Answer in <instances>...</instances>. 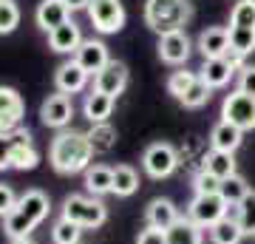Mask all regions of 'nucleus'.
<instances>
[{"instance_id":"nucleus-1","label":"nucleus","mask_w":255,"mask_h":244,"mask_svg":"<svg viewBox=\"0 0 255 244\" xmlns=\"http://www.w3.org/2000/svg\"><path fill=\"white\" fill-rule=\"evenodd\" d=\"M48 159H51V168L60 176L85 173L91 168V159H94V148H91L88 134H82V131H60L51 139Z\"/></svg>"},{"instance_id":"nucleus-2","label":"nucleus","mask_w":255,"mask_h":244,"mask_svg":"<svg viewBox=\"0 0 255 244\" xmlns=\"http://www.w3.org/2000/svg\"><path fill=\"white\" fill-rule=\"evenodd\" d=\"M193 14L190 0H145V26L156 34L182 31Z\"/></svg>"},{"instance_id":"nucleus-3","label":"nucleus","mask_w":255,"mask_h":244,"mask_svg":"<svg viewBox=\"0 0 255 244\" xmlns=\"http://www.w3.org/2000/svg\"><path fill=\"white\" fill-rule=\"evenodd\" d=\"M63 219L74 222L82 230H97L108 222V208L102 205L97 196H80V193H71L68 199L63 202Z\"/></svg>"},{"instance_id":"nucleus-4","label":"nucleus","mask_w":255,"mask_h":244,"mask_svg":"<svg viewBox=\"0 0 255 244\" xmlns=\"http://www.w3.org/2000/svg\"><path fill=\"white\" fill-rule=\"evenodd\" d=\"M221 119L236 125L238 131H253L255 128V97L244 91H230L221 102Z\"/></svg>"},{"instance_id":"nucleus-5","label":"nucleus","mask_w":255,"mask_h":244,"mask_svg":"<svg viewBox=\"0 0 255 244\" xmlns=\"http://www.w3.org/2000/svg\"><path fill=\"white\" fill-rule=\"evenodd\" d=\"M142 168H145V173L150 179H167L179 168V154H176L173 145L153 142V145H147L145 154H142Z\"/></svg>"},{"instance_id":"nucleus-6","label":"nucleus","mask_w":255,"mask_h":244,"mask_svg":"<svg viewBox=\"0 0 255 244\" xmlns=\"http://www.w3.org/2000/svg\"><path fill=\"white\" fill-rule=\"evenodd\" d=\"M227 202L221 199V193H196V199L190 202V208H187V219H190L193 225H199L201 230L204 227H213L216 222L227 216Z\"/></svg>"},{"instance_id":"nucleus-7","label":"nucleus","mask_w":255,"mask_h":244,"mask_svg":"<svg viewBox=\"0 0 255 244\" xmlns=\"http://www.w3.org/2000/svg\"><path fill=\"white\" fill-rule=\"evenodd\" d=\"M88 17L100 34H117L125 26V6L119 0H91Z\"/></svg>"},{"instance_id":"nucleus-8","label":"nucleus","mask_w":255,"mask_h":244,"mask_svg":"<svg viewBox=\"0 0 255 244\" xmlns=\"http://www.w3.org/2000/svg\"><path fill=\"white\" fill-rule=\"evenodd\" d=\"M71 117H74V102L68 94H48L43 105H40V122L46 128H54V131H65L71 125Z\"/></svg>"},{"instance_id":"nucleus-9","label":"nucleus","mask_w":255,"mask_h":244,"mask_svg":"<svg viewBox=\"0 0 255 244\" xmlns=\"http://www.w3.org/2000/svg\"><path fill=\"white\" fill-rule=\"evenodd\" d=\"M40 165V154L34 148L31 131L28 128H14L11 131V168L14 171H34Z\"/></svg>"},{"instance_id":"nucleus-10","label":"nucleus","mask_w":255,"mask_h":244,"mask_svg":"<svg viewBox=\"0 0 255 244\" xmlns=\"http://www.w3.org/2000/svg\"><path fill=\"white\" fill-rule=\"evenodd\" d=\"M23 114H26V102L20 97V91L11 85H0V134L20 128Z\"/></svg>"},{"instance_id":"nucleus-11","label":"nucleus","mask_w":255,"mask_h":244,"mask_svg":"<svg viewBox=\"0 0 255 244\" xmlns=\"http://www.w3.org/2000/svg\"><path fill=\"white\" fill-rule=\"evenodd\" d=\"M159 57H162V63L167 65H184L187 60H190L193 54V43L190 37H187V31H170V34H162L159 37Z\"/></svg>"},{"instance_id":"nucleus-12","label":"nucleus","mask_w":255,"mask_h":244,"mask_svg":"<svg viewBox=\"0 0 255 244\" xmlns=\"http://www.w3.org/2000/svg\"><path fill=\"white\" fill-rule=\"evenodd\" d=\"M88 77L91 74L85 71L77 60H65V63L57 65V71H54V85L60 94H80L85 85H88Z\"/></svg>"},{"instance_id":"nucleus-13","label":"nucleus","mask_w":255,"mask_h":244,"mask_svg":"<svg viewBox=\"0 0 255 244\" xmlns=\"http://www.w3.org/2000/svg\"><path fill=\"white\" fill-rule=\"evenodd\" d=\"M125 85H128V65L119 63V60H111L100 74H94V91H102L114 100L125 91Z\"/></svg>"},{"instance_id":"nucleus-14","label":"nucleus","mask_w":255,"mask_h":244,"mask_svg":"<svg viewBox=\"0 0 255 244\" xmlns=\"http://www.w3.org/2000/svg\"><path fill=\"white\" fill-rule=\"evenodd\" d=\"M196 48L201 51L204 60H219L230 54V28L224 26H210L204 28L196 40Z\"/></svg>"},{"instance_id":"nucleus-15","label":"nucleus","mask_w":255,"mask_h":244,"mask_svg":"<svg viewBox=\"0 0 255 244\" xmlns=\"http://www.w3.org/2000/svg\"><path fill=\"white\" fill-rule=\"evenodd\" d=\"M71 20V9L65 6V0H40L37 3V11H34V23L46 34H51L54 28H60L63 23Z\"/></svg>"},{"instance_id":"nucleus-16","label":"nucleus","mask_w":255,"mask_h":244,"mask_svg":"<svg viewBox=\"0 0 255 244\" xmlns=\"http://www.w3.org/2000/svg\"><path fill=\"white\" fill-rule=\"evenodd\" d=\"M74 60L85 68V71L91 74H100L105 65L111 63V57H108V45L102 43V40H82V45L77 48V54H74Z\"/></svg>"},{"instance_id":"nucleus-17","label":"nucleus","mask_w":255,"mask_h":244,"mask_svg":"<svg viewBox=\"0 0 255 244\" xmlns=\"http://www.w3.org/2000/svg\"><path fill=\"white\" fill-rule=\"evenodd\" d=\"M238 71V65L227 57H219V60H204V65L199 68V77L207 82L210 88H224L230 80H233V74Z\"/></svg>"},{"instance_id":"nucleus-18","label":"nucleus","mask_w":255,"mask_h":244,"mask_svg":"<svg viewBox=\"0 0 255 244\" xmlns=\"http://www.w3.org/2000/svg\"><path fill=\"white\" fill-rule=\"evenodd\" d=\"M48 45H51V51H57V54H77V48L82 45L80 26H77L74 20L63 23L60 28H54V31L48 34Z\"/></svg>"},{"instance_id":"nucleus-19","label":"nucleus","mask_w":255,"mask_h":244,"mask_svg":"<svg viewBox=\"0 0 255 244\" xmlns=\"http://www.w3.org/2000/svg\"><path fill=\"white\" fill-rule=\"evenodd\" d=\"M17 210L23 213V216L31 222V225H40L43 219L48 216V210H51V202H48V196L43 193V190H26L23 196L17 199Z\"/></svg>"},{"instance_id":"nucleus-20","label":"nucleus","mask_w":255,"mask_h":244,"mask_svg":"<svg viewBox=\"0 0 255 244\" xmlns=\"http://www.w3.org/2000/svg\"><path fill=\"white\" fill-rule=\"evenodd\" d=\"M145 219H147V227H159V230H170V227L179 222V210L170 199H153L145 210Z\"/></svg>"},{"instance_id":"nucleus-21","label":"nucleus","mask_w":255,"mask_h":244,"mask_svg":"<svg viewBox=\"0 0 255 244\" xmlns=\"http://www.w3.org/2000/svg\"><path fill=\"white\" fill-rule=\"evenodd\" d=\"M241 134L244 131H238L236 125H230V122H216L213 131H210V151H224V154H236L238 145H241Z\"/></svg>"},{"instance_id":"nucleus-22","label":"nucleus","mask_w":255,"mask_h":244,"mask_svg":"<svg viewBox=\"0 0 255 244\" xmlns=\"http://www.w3.org/2000/svg\"><path fill=\"white\" fill-rule=\"evenodd\" d=\"M114 97L108 94H102V91H91V94H85V102H82V114L91 119V125L97 122H108V117L114 114Z\"/></svg>"},{"instance_id":"nucleus-23","label":"nucleus","mask_w":255,"mask_h":244,"mask_svg":"<svg viewBox=\"0 0 255 244\" xmlns=\"http://www.w3.org/2000/svg\"><path fill=\"white\" fill-rule=\"evenodd\" d=\"M85 190L91 196H105V193H114V168L108 165H91L85 171Z\"/></svg>"},{"instance_id":"nucleus-24","label":"nucleus","mask_w":255,"mask_h":244,"mask_svg":"<svg viewBox=\"0 0 255 244\" xmlns=\"http://www.w3.org/2000/svg\"><path fill=\"white\" fill-rule=\"evenodd\" d=\"M201 168L207 173H213V176H219L221 182L230 179V176H236V159H233V154H224V151H210V154H204Z\"/></svg>"},{"instance_id":"nucleus-25","label":"nucleus","mask_w":255,"mask_h":244,"mask_svg":"<svg viewBox=\"0 0 255 244\" xmlns=\"http://www.w3.org/2000/svg\"><path fill=\"white\" fill-rule=\"evenodd\" d=\"M164 236H167V244H201L204 242L201 239V227L193 225L187 216H182L170 230H164Z\"/></svg>"},{"instance_id":"nucleus-26","label":"nucleus","mask_w":255,"mask_h":244,"mask_svg":"<svg viewBox=\"0 0 255 244\" xmlns=\"http://www.w3.org/2000/svg\"><path fill=\"white\" fill-rule=\"evenodd\" d=\"M139 190V173L130 165H117L114 168V196L128 199Z\"/></svg>"},{"instance_id":"nucleus-27","label":"nucleus","mask_w":255,"mask_h":244,"mask_svg":"<svg viewBox=\"0 0 255 244\" xmlns=\"http://www.w3.org/2000/svg\"><path fill=\"white\" fill-rule=\"evenodd\" d=\"M244 236H247L244 227L238 225V222H233V219H227V216L210 227V239H213V244H241Z\"/></svg>"},{"instance_id":"nucleus-28","label":"nucleus","mask_w":255,"mask_h":244,"mask_svg":"<svg viewBox=\"0 0 255 244\" xmlns=\"http://www.w3.org/2000/svg\"><path fill=\"white\" fill-rule=\"evenodd\" d=\"M85 134L91 139L94 154H108V151H114V145H117V128L111 125V122H97Z\"/></svg>"},{"instance_id":"nucleus-29","label":"nucleus","mask_w":255,"mask_h":244,"mask_svg":"<svg viewBox=\"0 0 255 244\" xmlns=\"http://www.w3.org/2000/svg\"><path fill=\"white\" fill-rule=\"evenodd\" d=\"M31 230H34V225H31V222H28V219L23 216L17 208H14L9 216L3 219V233L9 236V239H28V233H31Z\"/></svg>"},{"instance_id":"nucleus-30","label":"nucleus","mask_w":255,"mask_h":244,"mask_svg":"<svg viewBox=\"0 0 255 244\" xmlns=\"http://www.w3.org/2000/svg\"><path fill=\"white\" fill-rule=\"evenodd\" d=\"M210 94H213V88H210L207 82L199 77L190 88L184 91V97L179 102H182L184 108H201V105H207V102H210Z\"/></svg>"},{"instance_id":"nucleus-31","label":"nucleus","mask_w":255,"mask_h":244,"mask_svg":"<svg viewBox=\"0 0 255 244\" xmlns=\"http://www.w3.org/2000/svg\"><path fill=\"white\" fill-rule=\"evenodd\" d=\"M80 236H82V227H77L68 219H60L51 227V242L54 244H80Z\"/></svg>"},{"instance_id":"nucleus-32","label":"nucleus","mask_w":255,"mask_h":244,"mask_svg":"<svg viewBox=\"0 0 255 244\" xmlns=\"http://www.w3.org/2000/svg\"><path fill=\"white\" fill-rule=\"evenodd\" d=\"M230 26L255 28V0H238L230 14Z\"/></svg>"},{"instance_id":"nucleus-33","label":"nucleus","mask_w":255,"mask_h":244,"mask_svg":"<svg viewBox=\"0 0 255 244\" xmlns=\"http://www.w3.org/2000/svg\"><path fill=\"white\" fill-rule=\"evenodd\" d=\"M247 193H250V188H247V182L241 179L238 173L221 182V199L227 202V205H238V202L244 199Z\"/></svg>"},{"instance_id":"nucleus-34","label":"nucleus","mask_w":255,"mask_h":244,"mask_svg":"<svg viewBox=\"0 0 255 244\" xmlns=\"http://www.w3.org/2000/svg\"><path fill=\"white\" fill-rule=\"evenodd\" d=\"M196 80H199V74H196V71H187V68H182V71H173L170 77H167V91L173 94L176 100H182L184 91L190 88Z\"/></svg>"},{"instance_id":"nucleus-35","label":"nucleus","mask_w":255,"mask_h":244,"mask_svg":"<svg viewBox=\"0 0 255 244\" xmlns=\"http://www.w3.org/2000/svg\"><path fill=\"white\" fill-rule=\"evenodd\" d=\"M20 26V9L14 0L0 3V34H11Z\"/></svg>"},{"instance_id":"nucleus-36","label":"nucleus","mask_w":255,"mask_h":244,"mask_svg":"<svg viewBox=\"0 0 255 244\" xmlns=\"http://www.w3.org/2000/svg\"><path fill=\"white\" fill-rule=\"evenodd\" d=\"M238 208H241V227H244L247 236L255 233V190H250L244 199L238 202Z\"/></svg>"},{"instance_id":"nucleus-37","label":"nucleus","mask_w":255,"mask_h":244,"mask_svg":"<svg viewBox=\"0 0 255 244\" xmlns=\"http://www.w3.org/2000/svg\"><path fill=\"white\" fill-rule=\"evenodd\" d=\"M193 188H196V193H221V179L201 168L196 173V179H193Z\"/></svg>"},{"instance_id":"nucleus-38","label":"nucleus","mask_w":255,"mask_h":244,"mask_svg":"<svg viewBox=\"0 0 255 244\" xmlns=\"http://www.w3.org/2000/svg\"><path fill=\"white\" fill-rule=\"evenodd\" d=\"M14 208H17V196H14V190H11L9 185L0 182V219H6Z\"/></svg>"},{"instance_id":"nucleus-39","label":"nucleus","mask_w":255,"mask_h":244,"mask_svg":"<svg viewBox=\"0 0 255 244\" xmlns=\"http://www.w3.org/2000/svg\"><path fill=\"white\" fill-rule=\"evenodd\" d=\"M238 91L255 97V65H244L241 68V74H238Z\"/></svg>"},{"instance_id":"nucleus-40","label":"nucleus","mask_w":255,"mask_h":244,"mask_svg":"<svg viewBox=\"0 0 255 244\" xmlns=\"http://www.w3.org/2000/svg\"><path fill=\"white\" fill-rule=\"evenodd\" d=\"M9 168H11V131L0 134V171H9Z\"/></svg>"},{"instance_id":"nucleus-41","label":"nucleus","mask_w":255,"mask_h":244,"mask_svg":"<svg viewBox=\"0 0 255 244\" xmlns=\"http://www.w3.org/2000/svg\"><path fill=\"white\" fill-rule=\"evenodd\" d=\"M136 244H167V236H164V230H159V227H147V230L139 233Z\"/></svg>"},{"instance_id":"nucleus-42","label":"nucleus","mask_w":255,"mask_h":244,"mask_svg":"<svg viewBox=\"0 0 255 244\" xmlns=\"http://www.w3.org/2000/svg\"><path fill=\"white\" fill-rule=\"evenodd\" d=\"M65 6H68V9L71 11H88V6H91V0H65Z\"/></svg>"},{"instance_id":"nucleus-43","label":"nucleus","mask_w":255,"mask_h":244,"mask_svg":"<svg viewBox=\"0 0 255 244\" xmlns=\"http://www.w3.org/2000/svg\"><path fill=\"white\" fill-rule=\"evenodd\" d=\"M227 219H233V222L241 225V208H238V205H230V208H227Z\"/></svg>"},{"instance_id":"nucleus-44","label":"nucleus","mask_w":255,"mask_h":244,"mask_svg":"<svg viewBox=\"0 0 255 244\" xmlns=\"http://www.w3.org/2000/svg\"><path fill=\"white\" fill-rule=\"evenodd\" d=\"M9 244H34V242H31V239H11Z\"/></svg>"},{"instance_id":"nucleus-45","label":"nucleus","mask_w":255,"mask_h":244,"mask_svg":"<svg viewBox=\"0 0 255 244\" xmlns=\"http://www.w3.org/2000/svg\"><path fill=\"white\" fill-rule=\"evenodd\" d=\"M0 3H6V0H0Z\"/></svg>"}]
</instances>
